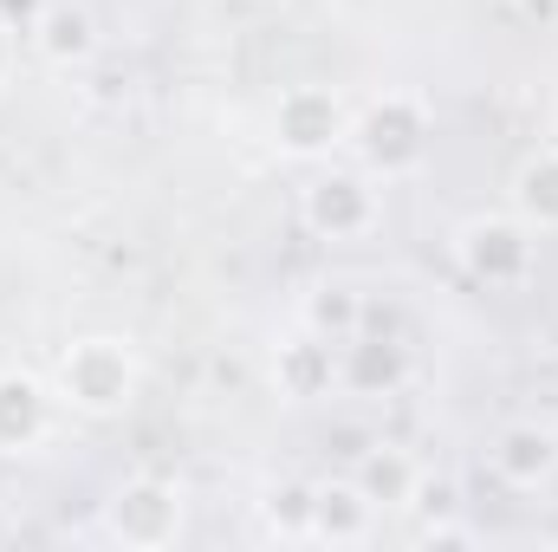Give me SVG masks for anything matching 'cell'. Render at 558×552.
<instances>
[{
  "label": "cell",
  "instance_id": "cell-1",
  "mask_svg": "<svg viewBox=\"0 0 558 552\" xmlns=\"http://www.w3.org/2000/svg\"><path fill=\"white\" fill-rule=\"evenodd\" d=\"M59 384H65V397L78 410L111 416V410H124L131 391H137V358H131L124 338H78L65 351V364H59Z\"/></svg>",
  "mask_w": 558,
  "mask_h": 552
},
{
  "label": "cell",
  "instance_id": "cell-2",
  "mask_svg": "<svg viewBox=\"0 0 558 552\" xmlns=\"http://www.w3.org/2000/svg\"><path fill=\"white\" fill-rule=\"evenodd\" d=\"M357 143H364V156H371L384 176H410L422 163V143H428V111H422V98H410V92L377 98V105L364 111V124H357Z\"/></svg>",
  "mask_w": 558,
  "mask_h": 552
},
{
  "label": "cell",
  "instance_id": "cell-3",
  "mask_svg": "<svg viewBox=\"0 0 558 552\" xmlns=\"http://www.w3.org/2000/svg\"><path fill=\"white\" fill-rule=\"evenodd\" d=\"M274 137L286 156H325L344 137V105L325 85H292L274 105Z\"/></svg>",
  "mask_w": 558,
  "mask_h": 552
},
{
  "label": "cell",
  "instance_id": "cell-4",
  "mask_svg": "<svg viewBox=\"0 0 558 552\" xmlns=\"http://www.w3.org/2000/svg\"><path fill=\"white\" fill-rule=\"evenodd\" d=\"M461 261H468V274L487 279V286H520L533 274V241H526L520 221L481 215V221L461 228Z\"/></svg>",
  "mask_w": 558,
  "mask_h": 552
},
{
  "label": "cell",
  "instance_id": "cell-5",
  "mask_svg": "<svg viewBox=\"0 0 558 552\" xmlns=\"http://www.w3.org/2000/svg\"><path fill=\"white\" fill-rule=\"evenodd\" d=\"M305 228L325 235V241L371 235V228H377V195H371V182H357V176H318V182L305 189Z\"/></svg>",
  "mask_w": 558,
  "mask_h": 552
},
{
  "label": "cell",
  "instance_id": "cell-6",
  "mask_svg": "<svg viewBox=\"0 0 558 552\" xmlns=\"http://www.w3.org/2000/svg\"><path fill=\"white\" fill-rule=\"evenodd\" d=\"M175 520H182V501H175L169 488H156V481L124 488L118 507H111V527H118L124 540H137V547H162V540L175 533Z\"/></svg>",
  "mask_w": 558,
  "mask_h": 552
},
{
  "label": "cell",
  "instance_id": "cell-7",
  "mask_svg": "<svg viewBox=\"0 0 558 552\" xmlns=\"http://www.w3.org/2000/svg\"><path fill=\"white\" fill-rule=\"evenodd\" d=\"M46 435V391L20 371H0V448H33Z\"/></svg>",
  "mask_w": 558,
  "mask_h": 552
},
{
  "label": "cell",
  "instance_id": "cell-8",
  "mask_svg": "<svg viewBox=\"0 0 558 552\" xmlns=\"http://www.w3.org/2000/svg\"><path fill=\"white\" fill-rule=\"evenodd\" d=\"M558 461V442L546 435V429H507L500 442H494V468L513 481V488H546V475H553Z\"/></svg>",
  "mask_w": 558,
  "mask_h": 552
},
{
  "label": "cell",
  "instance_id": "cell-9",
  "mask_svg": "<svg viewBox=\"0 0 558 552\" xmlns=\"http://www.w3.org/2000/svg\"><path fill=\"white\" fill-rule=\"evenodd\" d=\"M403 377H410L403 345H390V338H344V384L351 391H397Z\"/></svg>",
  "mask_w": 558,
  "mask_h": 552
},
{
  "label": "cell",
  "instance_id": "cell-10",
  "mask_svg": "<svg viewBox=\"0 0 558 552\" xmlns=\"http://www.w3.org/2000/svg\"><path fill=\"white\" fill-rule=\"evenodd\" d=\"M513 202H520V215H526V228H558V149H539V156H526L520 163V176H513Z\"/></svg>",
  "mask_w": 558,
  "mask_h": 552
},
{
  "label": "cell",
  "instance_id": "cell-11",
  "mask_svg": "<svg viewBox=\"0 0 558 552\" xmlns=\"http://www.w3.org/2000/svg\"><path fill=\"white\" fill-rule=\"evenodd\" d=\"M33 39H39V52L52 59V65H78L98 39H92V13H78V7H46L39 20H33Z\"/></svg>",
  "mask_w": 558,
  "mask_h": 552
},
{
  "label": "cell",
  "instance_id": "cell-12",
  "mask_svg": "<svg viewBox=\"0 0 558 552\" xmlns=\"http://www.w3.org/2000/svg\"><path fill=\"white\" fill-rule=\"evenodd\" d=\"M371 507L377 501L364 488H318L312 494V533H325V540H364Z\"/></svg>",
  "mask_w": 558,
  "mask_h": 552
},
{
  "label": "cell",
  "instance_id": "cell-13",
  "mask_svg": "<svg viewBox=\"0 0 558 552\" xmlns=\"http://www.w3.org/2000/svg\"><path fill=\"white\" fill-rule=\"evenodd\" d=\"M331 371H338V364H331V338H318V332L279 351V391H286V397H318V391L331 384Z\"/></svg>",
  "mask_w": 558,
  "mask_h": 552
},
{
  "label": "cell",
  "instance_id": "cell-14",
  "mask_svg": "<svg viewBox=\"0 0 558 552\" xmlns=\"http://www.w3.org/2000/svg\"><path fill=\"white\" fill-rule=\"evenodd\" d=\"M357 319H364V299H357L351 286H318L312 305H305V325H312L318 338H331V345L357 338Z\"/></svg>",
  "mask_w": 558,
  "mask_h": 552
},
{
  "label": "cell",
  "instance_id": "cell-15",
  "mask_svg": "<svg viewBox=\"0 0 558 552\" xmlns=\"http://www.w3.org/2000/svg\"><path fill=\"white\" fill-rule=\"evenodd\" d=\"M416 468L397 455V448H377V455H364V494L371 501H410L416 494Z\"/></svg>",
  "mask_w": 558,
  "mask_h": 552
},
{
  "label": "cell",
  "instance_id": "cell-16",
  "mask_svg": "<svg viewBox=\"0 0 558 552\" xmlns=\"http://www.w3.org/2000/svg\"><path fill=\"white\" fill-rule=\"evenodd\" d=\"M7 59H13V26L0 20V79H7Z\"/></svg>",
  "mask_w": 558,
  "mask_h": 552
},
{
  "label": "cell",
  "instance_id": "cell-17",
  "mask_svg": "<svg viewBox=\"0 0 558 552\" xmlns=\"http://www.w3.org/2000/svg\"><path fill=\"white\" fill-rule=\"evenodd\" d=\"M546 494H553V507H558V461H553V475H546Z\"/></svg>",
  "mask_w": 558,
  "mask_h": 552
}]
</instances>
